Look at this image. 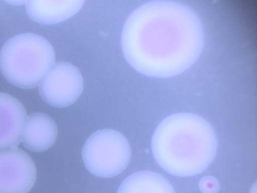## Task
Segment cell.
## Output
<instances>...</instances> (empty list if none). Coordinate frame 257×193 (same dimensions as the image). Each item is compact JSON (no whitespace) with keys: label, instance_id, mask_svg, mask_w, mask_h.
Returning a JSON list of instances; mask_svg holds the SVG:
<instances>
[{"label":"cell","instance_id":"obj_1","mask_svg":"<svg viewBox=\"0 0 257 193\" xmlns=\"http://www.w3.org/2000/svg\"><path fill=\"white\" fill-rule=\"evenodd\" d=\"M216 144L210 124L190 113L166 117L156 128L151 142L158 164L169 173L182 176L204 170L215 156Z\"/></svg>","mask_w":257,"mask_h":193},{"label":"cell","instance_id":"obj_2","mask_svg":"<svg viewBox=\"0 0 257 193\" xmlns=\"http://www.w3.org/2000/svg\"><path fill=\"white\" fill-rule=\"evenodd\" d=\"M55 52L49 41L32 33L10 38L0 51V69L11 84L23 88L39 85L53 65Z\"/></svg>","mask_w":257,"mask_h":193},{"label":"cell","instance_id":"obj_3","mask_svg":"<svg viewBox=\"0 0 257 193\" xmlns=\"http://www.w3.org/2000/svg\"><path fill=\"white\" fill-rule=\"evenodd\" d=\"M84 165L92 174L104 178L112 177L128 165L131 148L127 139L113 129H102L91 134L82 150Z\"/></svg>","mask_w":257,"mask_h":193},{"label":"cell","instance_id":"obj_4","mask_svg":"<svg viewBox=\"0 0 257 193\" xmlns=\"http://www.w3.org/2000/svg\"><path fill=\"white\" fill-rule=\"evenodd\" d=\"M83 90V79L79 70L71 64H54L40 84V94L50 106L62 108L73 104Z\"/></svg>","mask_w":257,"mask_h":193},{"label":"cell","instance_id":"obj_5","mask_svg":"<svg viewBox=\"0 0 257 193\" xmlns=\"http://www.w3.org/2000/svg\"><path fill=\"white\" fill-rule=\"evenodd\" d=\"M37 177L30 156L17 148L0 150V193H28Z\"/></svg>","mask_w":257,"mask_h":193},{"label":"cell","instance_id":"obj_6","mask_svg":"<svg viewBox=\"0 0 257 193\" xmlns=\"http://www.w3.org/2000/svg\"><path fill=\"white\" fill-rule=\"evenodd\" d=\"M26 118L25 108L17 99L0 92V150L19 144Z\"/></svg>","mask_w":257,"mask_h":193},{"label":"cell","instance_id":"obj_7","mask_svg":"<svg viewBox=\"0 0 257 193\" xmlns=\"http://www.w3.org/2000/svg\"><path fill=\"white\" fill-rule=\"evenodd\" d=\"M58 134L53 119L42 113H35L27 117L22 141L28 149L41 152L49 149L55 142Z\"/></svg>","mask_w":257,"mask_h":193},{"label":"cell","instance_id":"obj_8","mask_svg":"<svg viewBox=\"0 0 257 193\" xmlns=\"http://www.w3.org/2000/svg\"><path fill=\"white\" fill-rule=\"evenodd\" d=\"M82 1H27L26 12L33 21L43 24L61 22L75 15L83 6Z\"/></svg>","mask_w":257,"mask_h":193},{"label":"cell","instance_id":"obj_9","mask_svg":"<svg viewBox=\"0 0 257 193\" xmlns=\"http://www.w3.org/2000/svg\"><path fill=\"white\" fill-rule=\"evenodd\" d=\"M117 193H175L170 182L161 175L151 171H139L128 176Z\"/></svg>","mask_w":257,"mask_h":193}]
</instances>
